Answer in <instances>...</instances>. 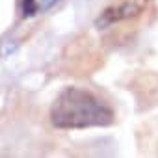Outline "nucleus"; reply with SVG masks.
<instances>
[{
	"mask_svg": "<svg viewBox=\"0 0 158 158\" xmlns=\"http://www.w3.org/2000/svg\"><path fill=\"white\" fill-rule=\"evenodd\" d=\"M48 117L52 127L60 130H84L115 123V112L110 102L95 91L78 86H67L56 95Z\"/></svg>",
	"mask_w": 158,
	"mask_h": 158,
	"instance_id": "1",
	"label": "nucleus"
},
{
	"mask_svg": "<svg viewBox=\"0 0 158 158\" xmlns=\"http://www.w3.org/2000/svg\"><path fill=\"white\" fill-rule=\"evenodd\" d=\"M147 6H149V0H121L117 4L108 6L95 19V26L97 28H108V26H114L117 23L136 19L147 10Z\"/></svg>",
	"mask_w": 158,
	"mask_h": 158,
	"instance_id": "2",
	"label": "nucleus"
},
{
	"mask_svg": "<svg viewBox=\"0 0 158 158\" xmlns=\"http://www.w3.org/2000/svg\"><path fill=\"white\" fill-rule=\"evenodd\" d=\"M56 2H58V0H43V2H41V10H48V8H52Z\"/></svg>",
	"mask_w": 158,
	"mask_h": 158,
	"instance_id": "3",
	"label": "nucleus"
}]
</instances>
